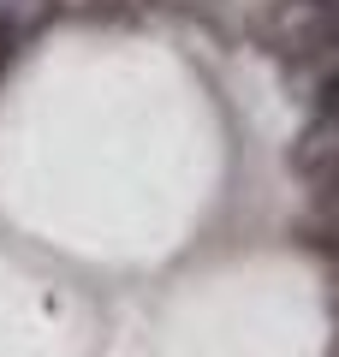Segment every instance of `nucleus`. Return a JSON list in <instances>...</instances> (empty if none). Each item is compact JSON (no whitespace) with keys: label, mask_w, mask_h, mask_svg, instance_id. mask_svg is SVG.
Masks as SVG:
<instances>
[{"label":"nucleus","mask_w":339,"mask_h":357,"mask_svg":"<svg viewBox=\"0 0 339 357\" xmlns=\"http://www.w3.org/2000/svg\"><path fill=\"white\" fill-rule=\"evenodd\" d=\"M310 191H315V208H322V215H339V161L327 167L322 178H310Z\"/></svg>","instance_id":"obj_1"},{"label":"nucleus","mask_w":339,"mask_h":357,"mask_svg":"<svg viewBox=\"0 0 339 357\" xmlns=\"http://www.w3.org/2000/svg\"><path fill=\"white\" fill-rule=\"evenodd\" d=\"M315 119H339V66L315 84Z\"/></svg>","instance_id":"obj_2"},{"label":"nucleus","mask_w":339,"mask_h":357,"mask_svg":"<svg viewBox=\"0 0 339 357\" xmlns=\"http://www.w3.org/2000/svg\"><path fill=\"white\" fill-rule=\"evenodd\" d=\"M13 54H18V18L0 13V77H6V66H13Z\"/></svg>","instance_id":"obj_3"}]
</instances>
